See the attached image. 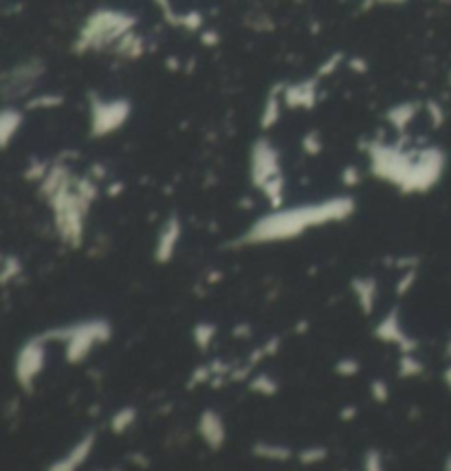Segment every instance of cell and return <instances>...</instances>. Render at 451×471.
<instances>
[{
    "instance_id": "6da1fadb",
    "label": "cell",
    "mask_w": 451,
    "mask_h": 471,
    "mask_svg": "<svg viewBox=\"0 0 451 471\" xmlns=\"http://www.w3.org/2000/svg\"><path fill=\"white\" fill-rule=\"evenodd\" d=\"M357 209V203L352 196H332L321 203H308V205L298 207H280L271 214L257 219L247 232L238 240H234V247H255V245H273L287 243L298 236H304L308 229L324 227L330 223L348 221Z\"/></svg>"
},
{
    "instance_id": "7a4b0ae2",
    "label": "cell",
    "mask_w": 451,
    "mask_h": 471,
    "mask_svg": "<svg viewBox=\"0 0 451 471\" xmlns=\"http://www.w3.org/2000/svg\"><path fill=\"white\" fill-rule=\"evenodd\" d=\"M135 27H137V18L133 14H128V11L110 9V7L95 9L93 14L84 20L82 29L73 42V51L77 55L88 53V51H106V49L112 51V46Z\"/></svg>"
},
{
    "instance_id": "3957f363",
    "label": "cell",
    "mask_w": 451,
    "mask_h": 471,
    "mask_svg": "<svg viewBox=\"0 0 451 471\" xmlns=\"http://www.w3.org/2000/svg\"><path fill=\"white\" fill-rule=\"evenodd\" d=\"M46 205L53 214V227L56 234L69 249H82L84 245V229H86V216L90 214L93 203H88L80 192L75 189V179L67 185H62L56 194H51Z\"/></svg>"
},
{
    "instance_id": "277c9868",
    "label": "cell",
    "mask_w": 451,
    "mask_h": 471,
    "mask_svg": "<svg viewBox=\"0 0 451 471\" xmlns=\"http://www.w3.org/2000/svg\"><path fill=\"white\" fill-rule=\"evenodd\" d=\"M370 161V172L375 179L394 185L398 192L405 194L407 183L414 172L418 150H409L401 144H388L381 139H372L366 146Z\"/></svg>"
},
{
    "instance_id": "5b68a950",
    "label": "cell",
    "mask_w": 451,
    "mask_h": 471,
    "mask_svg": "<svg viewBox=\"0 0 451 471\" xmlns=\"http://www.w3.org/2000/svg\"><path fill=\"white\" fill-rule=\"evenodd\" d=\"M49 341L64 343V359L71 366H80L93 352L99 343H108L112 339V326L104 317H93V320H82L75 324L58 326L44 330Z\"/></svg>"
},
{
    "instance_id": "8992f818",
    "label": "cell",
    "mask_w": 451,
    "mask_h": 471,
    "mask_svg": "<svg viewBox=\"0 0 451 471\" xmlns=\"http://www.w3.org/2000/svg\"><path fill=\"white\" fill-rule=\"evenodd\" d=\"M88 110H90L88 132L93 139H101V137H108L112 132H117L119 128H124L133 114V104H130V99H126V97L104 99L97 93H90Z\"/></svg>"
},
{
    "instance_id": "52a82bcc",
    "label": "cell",
    "mask_w": 451,
    "mask_h": 471,
    "mask_svg": "<svg viewBox=\"0 0 451 471\" xmlns=\"http://www.w3.org/2000/svg\"><path fill=\"white\" fill-rule=\"evenodd\" d=\"M49 337L46 333L33 335L22 343L20 350L16 352V361H14V377L16 384L20 386L22 392L33 394L37 379L44 372L46 366V346H49Z\"/></svg>"
},
{
    "instance_id": "ba28073f",
    "label": "cell",
    "mask_w": 451,
    "mask_h": 471,
    "mask_svg": "<svg viewBox=\"0 0 451 471\" xmlns=\"http://www.w3.org/2000/svg\"><path fill=\"white\" fill-rule=\"evenodd\" d=\"M447 168V155L438 146H425L418 148V157L411 179L407 183L405 194H427L429 189H434L441 183L443 174Z\"/></svg>"
},
{
    "instance_id": "9c48e42d",
    "label": "cell",
    "mask_w": 451,
    "mask_h": 471,
    "mask_svg": "<svg viewBox=\"0 0 451 471\" xmlns=\"http://www.w3.org/2000/svg\"><path fill=\"white\" fill-rule=\"evenodd\" d=\"M282 174V155L269 139H257L249 152V179L255 189Z\"/></svg>"
},
{
    "instance_id": "30bf717a",
    "label": "cell",
    "mask_w": 451,
    "mask_h": 471,
    "mask_svg": "<svg viewBox=\"0 0 451 471\" xmlns=\"http://www.w3.org/2000/svg\"><path fill=\"white\" fill-rule=\"evenodd\" d=\"M42 75H44L42 60L31 58L27 62H20V65H16L11 71H7L5 78H3L5 99L9 101V99H18V97L29 95L33 91L35 82L40 80Z\"/></svg>"
},
{
    "instance_id": "8fae6325",
    "label": "cell",
    "mask_w": 451,
    "mask_h": 471,
    "mask_svg": "<svg viewBox=\"0 0 451 471\" xmlns=\"http://www.w3.org/2000/svg\"><path fill=\"white\" fill-rule=\"evenodd\" d=\"M375 337L383 343H392V346H396L401 352H416L420 346L418 339H414L403 328L401 309L398 307H392L381 317V322L375 326Z\"/></svg>"
},
{
    "instance_id": "7c38bea8",
    "label": "cell",
    "mask_w": 451,
    "mask_h": 471,
    "mask_svg": "<svg viewBox=\"0 0 451 471\" xmlns=\"http://www.w3.org/2000/svg\"><path fill=\"white\" fill-rule=\"evenodd\" d=\"M180 238H183V223H180L178 214H170L157 234V243H154V253H152L154 262L170 264L172 258L176 256Z\"/></svg>"
},
{
    "instance_id": "4fadbf2b",
    "label": "cell",
    "mask_w": 451,
    "mask_h": 471,
    "mask_svg": "<svg viewBox=\"0 0 451 471\" xmlns=\"http://www.w3.org/2000/svg\"><path fill=\"white\" fill-rule=\"evenodd\" d=\"M196 431L201 440L205 443V447L210 452H221L227 443V425L225 418L218 414L214 407H205L198 416V425Z\"/></svg>"
},
{
    "instance_id": "5bb4252c",
    "label": "cell",
    "mask_w": 451,
    "mask_h": 471,
    "mask_svg": "<svg viewBox=\"0 0 451 471\" xmlns=\"http://www.w3.org/2000/svg\"><path fill=\"white\" fill-rule=\"evenodd\" d=\"M95 445H97V434L90 429L62 458H58L56 463H51L49 469L51 471H75V469H80L90 458V454H93Z\"/></svg>"
},
{
    "instance_id": "9a60e30c",
    "label": "cell",
    "mask_w": 451,
    "mask_h": 471,
    "mask_svg": "<svg viewBox=\"0 0 451 471\" xmlns=\"http://www.w3.org/2000/svg\"><path fill=\"white\" fill-rule=\"evenodd\" d=\"M317 88H319V78L304 80V82H295V84H284V91H282V97H284V106L289 108H304L311 110L317 104Z\"/></svg>"
},
{
    "instance_id": "2e32d148",
    "label": "cell",
    "mask_w": 451,
    "mask_h": 471,
    "mask_svg": "<svg viewBox=\"0 0 451 471\" xmlns=\"http://www.w3.org/2000/svg\"><path fill=\"white\" fill-rule=\"evenodd\" d=\"M350 291L355 293V300L361 309V315L370 317L377 309L379 300V282L372 275H357L350 280Z\"/></svg>"
},
{
    "instance_id": "e0dca14e",
    "label": "cell",
    "mask_w": 451,
    "mask_h": 471,
    "mask_svg": "<svg viewBox=\"0 0 451 471\" xmlns=\"http://www.w3.org/2000/svg\"><path fill=\"white\" fill-rule=\"evenodd\" d=\"M73 179H75V174L71 172L69 163H64L62 159H58V161L51 163L49 174L44 176L40 183H37V194H40L42 200H46L51 194H56L62 185L71 183Z\"/></svg>"
},
{
    "instance_id": "ac0fdd59",
    "label": "cell",
    "mask_w": 451,
    "mask_h": 471,
    "mask_svg": "<svg viewBox=\"0 0 451 471\" xmlns=\"http://www.w3.org/2000/svg\"><path fill=\"white\" fill-rule=\"evenodd\" d=\"M282 91H284V84H278V86L271 88V93H269L264 106H262V114H260V128L262 130L275 128L278 121L282 119V104H284Z\"/></svg>"
},
{
    "instance_id": "d6986e66",
    "label": "cell",
    "mask_w": 451,
    "mask_h": 471,
    "mask_svg": "<svg viewBox=\"0 0 451 471\" xmlns=\"http://www.w3.org/2000/svg\"><path fill=\"white\" fill-rule=\"evenodd\" d=\"M251 454L255 458L266 463H289L291 458L295 456V452L284 443H269V440H257L253 443Z\"/></svg>"
},
{
    "instance_id": "ffe728a7",
    "label": "cell",
    "mask_w": 451,
    "mask_h": 471,
    "mask_svg": "<svg viewBox=\"0 0 451 471\" xmlns=\"http://www.w3.org/2000/svg\"><path fill=\"white\" fill-rule=\"evenodd\" d=\"M418 110H420L418 101H401V104L392 106L388 112H385V119H388V123L396 132H403L407 126L416 119Z\"/></svg>"
},
{
    "instance_id": "44dd1931",
    "label": "cell",
    "mask_w": 451,
    "mask_h": 471,
    "mask_svg": "<svg viewBox=\"0 0 451 471\" xmlns=\"http://www.w3.org/2000/svg\"><path fill=\"white\" fill-rule=\"evenodd\" d=\"M22 121H24L22 110H18L14 106H5L3 112H0V144H3L5 150L9 148L11 139L20 132Z\"/></svg>"
},
{
    "instance_id": "7402d4cb",
    "label": "cell",
    "mask_w": 451,
    "mask_h": 471,
    "mask_svg": "<svg viewBox=\"0 0 451 471\" xmlns=\"http://www.w3.org/2000/svg\"><path fill=\"white\" fill-rule=\"evenodd\" d=\"M112 53L124 60H139L144 55V35H139L135 29L128 31L121 40L112 46Z\"/></svg>"
},
{
    "instance_id": "603a6c76",
    "label": "cell",
    "mask_w": 451,
    "mask_h": 471,
    "mask_svg": "<svg viewBox=\"0 0 451 471\" xmlns=\"http://www.w3.org/2000/svg\"><path fill=\"white\" fill-rule=\"evenodd\" d=\"M137 416H139V412H137L135 405H124V407H119V410L110 416V431H112L114 436L126 434V431L135 425Z\"/></svg>"
},
{
    "instance_id": "cb8c5ba5",
    "label": "cell",
    "mask_w": 451,
    "mask_h": 471,
    "mask_svg": "<svg viewBox=\"0 0 451 471\" xmlns=\"http://www.w3.org/2000/svg\"><path fill=\"white\" fill-rule=\"evenodd\" d=\"M425 372V363L416 357V352H401L396 363V375L401 379H416Z\"/></svg>"
},
{
    "instance_id": "d4e9b609",
    "label": "cell",
    "mask_w": 451,
    "mask_h": 471,
    "mask_svg": "<svg viewBox=\"0 0 451 471\" xmlns=\"http://www.w3.org/2000/svg\"><path fill=\"white\" fill-rule=\"evenodd\" d=\"M284 187H287L284 174L273 176V179L266 181V183L260 187V192L266 196L271 209H280V207H282V203H284Z\"/></svg>"
},
{
    "instance_id": "484cf974",
    "label": "cell",
    "mask_w": 451,
    "mask_h": 471,
    "mask_svg": "<svg viewBox=\"0 0 451 471\" xmlns=\"http://www.w3.org/2000/svg\"><path fill=\"white\" fill-rule=\"evenodd\" d=\"M218 328L214 322H198L194 328H192V341L201 352H207L212 348V343L216 339Z\"/></svg>"
},
{
    "instance_id": "4316f807",
    "label": "cell",
    "mask_w": 451,
    "mask_h": 471,
    "mask_svg": "<svg viewBox=\"0 0 451 471\" xmlns=\"http://www.w3.org/2000/svg\"><path fill=\"white\" fill-rule=\"evenodd\" d=\"M249 390L253 394H260V397H275V394L280 392V384L273 375L257 372L249 379Z\"/></svg>"
},
{
    "instance_id": "83f0119b",
    "label": "cell",
    "mask_w": 451,
    "mask_h": 471,
    "mask_svg": "<svg viewBox=\"0 0 451 471\" xmlns=\"http://www.w3.org/2000/svg\"><path fill=\"white\" fill-rule=\"evenodd\" d=\"M22 271H24V264L16 253H5L3 264H0V284L9 286L14 280H18L22 275Z\"/></svg>"
},
{
    "instance_id": "f1b7e54d",
    "label": "cell",
    "mask_w": 451,
    "mask_h": 471,
    "mask_svg": "<svg viewBox=\"0 0 451 471\" xmlns=\"http://www.w3.org/2000/svg\"><path fill=\"white\" fill-rule=\"evenodd\" d=\"M326 458H328V447H326V445H306V447H302L298 452V461L304 467L319 465V463H324Z\"/></svg>"
},
{
    "instance_id": "f546056e",
    "label": "cell",
    "mask_w": 451,
    "mask_h": 471,
    "mask_svg": "<svg viewBox=\"0 0 451 471\" xmlns=\"http://www.w3.org/2000/svg\"><path fill=\"white\" fill-rule=\"evenodd\" d=\"M64 104V97L62 95H53V93H40L27 101V108L29 110H53L58 106Z\"/></svg>"
},
{
    "instance_id": "4dcf8cb0",
    "label": "cell",
    "mask_w": 451,
    "mask_h": 471,
    "mask_svg": "<svg viewBox=\"0 0 451 471\" xmlns=\"http://www.w3.org/2000/svg\"><path fill=\"white\" fill-rule=\"evenodd\" d=\"M51 163L53 161H44V159H33L29 165H27V170H24V181L27 183H40L44 176L49 174L51 170Z\"/></svg>"
},
{
    "instance_id": "1f68e13d",
    "label": "cell",
    "mask_w": 451,
    "mask_h": 471,
    "mask_svg": "<svg viewBox=\"0 0 451 471\" xmlns=\"http://www.w3.org/2000/svg\"><path fill=\"white\" fill-rule=\"evenodd\" d=\"M212 377H214V372H212V363H201V366H196L194 370L189 372V379H187L185 388H187V390H194V388H198V386H205V384H210Z\"/></svg>"
},
{
    "instance_id": "d6a6232c",
    "label": "cell",
    "mask_w": 451,
    "mask_h": 471,
    "mask_svg": "<svg viewBox=\"0 0 451 471\" xmlns=\"http://www.w3.org/2000/svg\"><path fill=\"white\" fill-rule=\"evenodd\" d=\"M302 150L304 155L308 157H317L321 155V150H324V142H321V135L317 130H308L304 137H302Z\"/></svg>"
},
{
    "instance_id": "836d02e7",
    "label": "cell",
    "mask_w": 451,
    "mask_h": 471,
    "mask_svg": "<svg viewBox=\"0 0 451 471\" xmlns=\"http://www.w3.org/2000/svg\"><path fill=\"white\" fill-rule=\"evenodd\" d=\"M416 280H418V269H405V271L401 273V277H398L396 289H394L396 298H405L407 293H409L411 289H414Z\"/></svg>"
},
{
    "instance_id": "e575fe53",
    "label": "cell",
    "mask_w": 451,
    "mask_h": 471,
    "mask_svg": "<svg viewBox=\"0 0 451 471\" xmlns=\"http://www.w3.org/2000/svg\"><path fill=\"white\" fill-rule=\"evenodd\" d=\"M370 397L375 403L385 405L390 401V386L385 379H372L370 381Z\"/></svg>"
},
{
    "instance_id": "d590c367",
    "label": "cell",
    "mask_w": 451,
    "mask_h": 471,
    "mask_svg": "<svg viewBox=\"0 0 451 471\" xmlns=\"http://www.w3.org/2000/svg\"><path fill=\"white\" fill-rule=\"evenodd\" d=\"M334 372H337L339 377H343V379L357 377L361 372V363L355 357H341V359L334 361Z\"/></svg>"
},
{
    "instance_id": "8d00e7d4",
    "label": "cell",
    "mask_w": 451,
    "mask_h": 471,
    "mask_svg": "<svg viewBox=\"0 0 451 471\" xmlns=\"http://www.w3.org/2000/svg\"><path fill=\"white\" fill-rule=\"evenodd\" d=\"M364 469L366 471H381L383 469V452L379 447H368L364 452Z\"/></svg>"
},
{
    "instance_id": "74e56055",
    "label": "cell",
    "mask_w": 451,
    "mask_h": 471,
    "mask_svg": "<svg viewBox=\"0 0 451 471\" xmlns=\"http://www.w3.org/2000/svg\"><path fill=\"white\" fill-rule=\"evenodd\" d=\"M425 112H427V117H429L434 128H441V126L445 123V110L438 101H427V104H425Z\"/></svg>"
},
{
    "instance_id": "f35d334b",
    "label": "cell",
    "mask_w": 451,
    "mask_h": 471,
    "mask_svg": "<svg viewBox=\"0 0 451 471\" xmlns=\"http://www.w3.org/2000/svg\"><path fill=\"white\" fill-rule=\"evenodd\" d=\"M361 181H364V176H361V170L357 168V165H346L343 172H341L343 187H357V185H361Z\"/></svg>"
},
{
    "instance_id": "ab89813d",
    "label": "cell",
    "mask_w": 451,
    "mask_h": 471,
    "mask_svg": "<svg viewBox=\"0 0 451 471\" xmlns=\"http://www.w3.org/2000/svg\"><path fill=\"white\" fill-rule=\"evenodd\" d=\"M343 62V53H332L324 65L319 67V71H317V78H328V75H332L334 71L339 69V65Z\"/></svg>"
},
{
    "instance_id": "60d3db41",
    "label": "cell",
    "mask_w": 451,
    "mask_h": 471,
    "mask_svg": "<svg viewBox=\"0 0 451 471\" xmlns=\"http://www.w3.org/2000/svg\"><path fill=\"white\" fill-rule=\"evenodd\" d=\"M251 370H253V366H251V363L238 366V368H234V370H231L229 381H231V384H240V381H249V379H251Z\"/></svg>"
},
{
    "instance_id": "b9f144b4",
    "label": "cell",
    "mask_w": 451,
    "mask_h": 471,
    "mask_svg": "<svg viewBox=\"0 0 451 471\" xmlns=\"http://www.w3.org/2000/svg\"><path fill=\"white\" fill-rule=\"evenodd\" d=\"M418 264H420V258L414 256V253H409V256H398L394 260V266H396V269H401V271H405V269H418Z\"/></svg>"
},
{
    "instance_id": "7bdbcfd3",
    "label": "cell",
    "mask_w": 451,
    "mask_h": 471,
    "mask_svg": "<svg viewBox=\"0 0 451 471\" xmlns=\"http://www.w3.org/2000/svg\"><path fill=\"white\" fill-rule=\"evenodd\" d=\"M262 346H264L266 357H278V352L282 350V339L278 335H273V337H269Z\"/></svg>"
},
{
    "instance_id": "ee69618b",
    "label": "cell",
    "mask_w": 451,
    "mask_h": 471,
    "mask_svg": "<svg viewBox=\"0 0 451 471\" xmlns=\"http://www.w3.org/2000/svg\"><path fill=\"white\" fill-rule=\"evenodd\" d=\"M357 414H359L357 405H343L341 410H339V418H341L343 423H350V421H355Z\"/></svg>"
},
{
    "instance_id": "f6af8a7d",
    "label": "cell",
    "mask_w": 451,
    "mask_h": 471,
    "mask_svg": "<svg viewBox=\"0 0 451 471\" xmlns=\"http://www.w3.org/2000/svg\"><path fill=\"white\" fill-rule=\"evenodd\" d=\"M88 174L93 176V179H97V181H104V179H106V174H108V170H106L104 165H101L99 161H95L93 165H90Z\"/></svg>"
},
{
    "instance_id": "bcb514c9",
    "label": "cell",
    "mask_w": 451,
    "mask_h": 471,
    "mask_svg": "<svg viewBox=\"0 0 451 471\" xmlns=\"http://www.w3.org/2000/svg\"><path fill=\"white\" fill-rule=\"evenodd\" d=\"M251 326L247 324V322H240V324H236L234 326V337L236 339H247V337H251Z\"/></svg>"
},
{
    "instance_id": "7dc6e473",
    "label": "cell",
    "mask_w": 451,
    "mask_h": 471,
    "mask_svg": "<svg viewBox=\"0 0 451 471\" xmlns=\"http://www.w3.org/2000/svg\"><path fill=\"white\" fill-rule=\"evenodd\" d=\"M126 192V185H124V181H112L108 187H106V194L110 196V198H117L119 194H124Z\"/></svg>"
},
{
    "instance_id": "c3c4849f",
    "label": "cell",
    "mask_w": 451,
    "mask_h": 471,
    "mask_svg": "<svg viewBox=\"0 0 451 471\" xmlns=\"http://www.w3.org/2000/svg\"><path fill=\"white\" fill-rule=\"evenodd\" d=\"M201 40H203L205 46H216L218 42H221V37H218L216 31H205V33L201 35Z\"/></svg>"
},
{
    "instance_id": "681fc988",
    "label": "cell",
    "mask_w": 451,
    "mask_h": 471,
    "mask_svg": "<svg viewBox=\"0 0 451 471\" xmlns=\"http://www.w3.org/2000/svg\"><path fill=\"white\" fill-rule=\"evenodd\" d=\"M130 461H133L137 467H144V469H148V467H150V458H148L146 454H139V452H135V454H130Z\"/></svg>"
},
{
    "instance_id": "f907efd6",
    "label": "cell",
    "mask_w": 451,
    "mask_h": 471,
    "mask_svg": "<svg viewBox=\"0 0 451 471\" xmlns=\"http://www.w3.org/2000/svg\"><path fill=\"white\" fill-rule=\"evenodd\" d=\"M350 69H355L357 73H366L368 71V62L364 58H352L350 60Z\"/></svg>"
},
{
    "instance_id": "816d5d0a",
    "label": "cell",
    "mask_w": 451,
    "mask_h": 471,
    "mask_svg": "<svg viewBox=\"0 0 451 471\" xmlns=\"http://www.w3.org/2000/svg\"><path fill=\"white\" fill-rule=\"evenodd\" d=\"M223 280V273L221 271H210L207 273V277H205V282H207L210 286H214V284H218Z\"/></svg>"
},
{
    "instance_id": "f5cc1de1",
    "label": "cell",
    "mask_w": 451,
    "mask_h": 471,
    "mask_svg": "<svg viewBox=\"0 0 451 471\" xmlns=\"http://www.w3.org/2000/svg\"><path fill=\"white\" fill-rule=\"evenodd\" d=\"M157 5L163 9L165 18H167V20H172V16H174V14H172V9H170V0H157Z\"/></svg>"
},
{
    "instance_id": "db71d44e",
    "label": "cell",
    "mask_w": 451,
    "mask_h": 471,
    "mask_svg": "<svg viewBox=\"0 0 451 471\" xmlns=\"http://www.w3.org/2000/svg\"><path fill=\"white\" fill-rule=\"evenodd\" d=\"M443 384L447 386V390L451 392V363L445 368V370H443Z\"/></svg>"
},
{
    "instance_id": "11a10c76",
    "label": "cell",
    "mask_w": 451,
    "mask_h": 471,
    "mask_svg": "<svg viewBox=\"0 0 451 471\" xmlns=\"http://www.w3.org/2000/svg\"><path fill=\"white\" fill-rule=\"evenodd\" d=\"M308 326H311V324H308L306 320H302V322H298V324H295V333H298V335H304L306 333V330H308Z\"/></svg>"
},
{
    "instance_id": "9f6ffc18",
    "label": "cell",
    "mask_w": 451,
    "mask_h": 471,
    "mask_svg": "<svg viewBox=\"0 0 451 471\" xmlns=\"http://www.w3.org/2000/svg\"><path fill=\"white\" fill-rule=\"evenodd\" d=\"M445 357L451 361V337L447 339V343H445Z\"/></svg>"
},
{
    "instance_id": "6f0895ef",
    "label": "cell",
    "mask_w": 451,
    "mask_h": 471,
    "mask_svg": "<svg viewBox=\"0 0 451 471\" xmlns=\"http://www.w3.org/2000/svg\"><path fill=\"white\" fill-rule=\"evenodd\" d=\"M379 3H385V5H401V3H405V0H379Z\"/></svg>"
},
{
    "instance_id": "680465c9",
    "label": "cell",
    "mask_w": 451,
    "mask_h": 471,
    "mask_svg": "<svg viewBox=\"0 0 451 471\" xmlns=\"http://www.w3.org/2000/svg\"><path fill=\"white\" fill-rule=\"evenodd\" d=\"M447 471H451V454H447V458H445V465H443Z\"/></svg>"
}]
</instances>
